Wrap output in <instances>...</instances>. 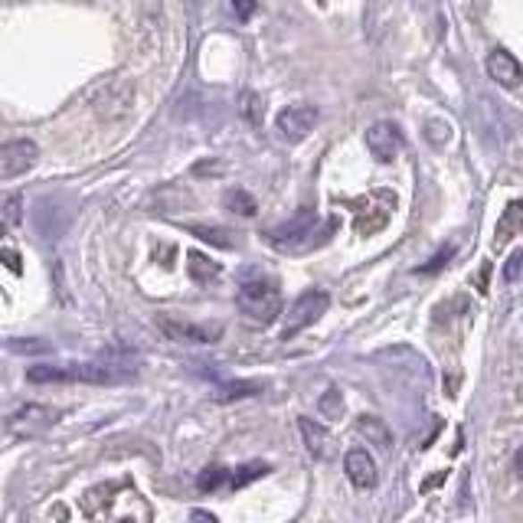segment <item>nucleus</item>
<instances>
[{"label":"nucleus","instance_id":"1","mask_svg":"<svg viewBox=\"0 0 523 523\" xmlns=\"http://www.w3.org/2000/svg\"><path fill=\"white\" fill-rule=\"evenodd\" d=\"M134 376L131 370L122 367H108V363H69V367H56V363H39L30 367L27 380L30 383H98V386H112Z\"/></svg>","mask_w":523,"mask_h":523},{"label":"nucleus","instance_id":"2","mask_svg":"<svg viewBox=\"0 0 523 523\" xmlns=\"http://www.w3.org/2000/svg\"><path fill=\"white\" fill-rule=\"evenodd\" d=\"M236 305L239 311L252 317L258 324H272L282 311V288H278L275 278L268 275H256V278H246L242 285H239V295H236Z\"/></svg>","mask_w":523,"mask_h":523},{"label":"nucleus","instance_id":"3","mask_svg":"<svg viewBox=\"0 0 523 523\" xmlns=\"http://www.w3.org/2000/svg\"><path fill=\"white\" fill-rule=\"evenodd\" d=\"M314 229H317L314 209H301V213H295V216L288 219V223H282L278 229H266V242L282 249V252H301L308 246H317Z\"/></svg>","mask_w":523,"mask_h":523},{"label":"nucleus","instance_id":"4","mask_svg":"<svg viewBox=\"0 0 523 523\" xmlns=\"http://www.w3.org/2000/svg\"><path fill=\"white\" fill-rule=\"evenodd\" d=\"M327 308H331V295H327V291H305L295 305L288 308L282 337H295V333H301L305 327H311L314 321H321Z\"/></svg>","mask_w":523,"mask_h":523},{"label":"nucleus","instance_id":"5","mask_svg":"<svg viewBox=\"0 0 523 523\" xmlns=\"http://www.w3.org/2000/svg\"><path fill=\"white\" fill-rule=\"evenodd\" d=\"M37 161H39V148L30 138H17V141L0 144V181L23 177L30 167H37Z\"/></svg>","mask_w":523,"mask_h":523},{"label":"nucleus","instance_id":"6","mask_svg":"<svg viewBox=\"0 0 523 523\" xmlns=\"http://www.w3.org/2000/svg\"><path fill=\"white\" fill-rule=\"evenodd\" d=\"M275 128L285 141H291V144L305 141L308 134L317 128V108H314V105H305V102L285 105L275 118Z\"/></svg>","mask_w":523,"mask_h":523},{"label":"nucleus","instance_id":"7","mask_svg":"<svg viewBox=\"0 0 523 523\" xmlns=\"http://www.w3.org/2000/svg\"><path fill=\"white\" fill-rule=\"evenodd\" d=\"M367 148L376 161L390 164L402 151V131L392 122H373L367 128Z\"/></svg>","mask_w":523,"mask_h":523},{"label":"nucleus","instance_id":"8","mask_svg":"<svg viewBox=\"0 0 523 523\" xmlns=\"http://www.w3.org/2000/svg\"><path fill=\"white\" fill-rule=\"evenodd\" d=\"M157 324H161V331L171 341H183V343H213L223 333L219 324H190V321H177V317H157Z\"/></svg>","mask_w":523,"mask_h":523},{"label":"nucleus","instance_id":"9","mask_svg":"<svg viewBox=\"0 0 523 523\" xmlns=\"http://www.w3.org/2000/svg\"><path fill=\"white\" fill-rule=\"evenodd\" d=\"M53 422H56V412L46 409V406H23L17 416H10V432L30 438V435H39Z\"/></svg>","mask_w":523,"mask_h":523},{"label":"nucleus","instance_id":"10","mask_svg":"<svg viewBox=\"0 0 523 523\" xmlns=\"http://www.w3.org/2000/svg\"><path fill=\"white\" fill-rule=\"evenodd\" d=\"M487 76L494 79L497 86L514 89L523 79V66L517 63L514 53H507V49H491V56H487Z\"/></svg>","mask_w":523,"mask_h":523},{"label":"nucleus","instance_id":"11","mask_svg":"<svg viewBox=\"0 0 523 523\" xmlns=\"http://www.w3.org/2000/svg\"><path fill=\"white\" fill-rule=\"evenodd\" d=\"M343 471H347V477H350L357 487H373L376 485V461H373L363 448L347 451V458H343Z\"/></svg>","mask_w":523,"mask_h":523},{"label":"nucleus","instance_id":"12","mask_svg":"<svg viewBox=\"0 0 523 523\" xmlns=\"http://www.w3.org/2000/svg\"><path fill=\"white\" fill-rule=\"evenodd\" d=\"M301 435H305V445L314 458H327L331 455V432L314 422V418H301Z\"/></svg>","mask_w":523,"mask_h":523},{"label":"nucleus","instance_id":"13","mask_svg":"<svg viewBox=\"0 0 523 523\" xmlns=\"http://www.w3.org/2000/svg\"><path fill=\"white\" fill-rule=\"evenodd\" d=\"M190 232L197 239H203V242H209V246H219V249H232L236 246V236L232 232H226V229H216V226H207V223H197V226H190Z\"/></svg>","mask_w":523,"mask_h":523},{"label":"nucleus","instance_id":"14","mask_svg":"<svg viewBox=\"0 0 523 523\" xmlns=\"http://www.w3.org/2000/svg\"><path fill=\"white\" fill-rule=\"evenodd\" d=\"M226 209H232L236 216H256L258 203H256V197H252L249 190H239V187H232V190L226 193Z\"/></svg>","mask_w":523,"mask_h":523},{"label":"nucleus","instance_id":"15","mask_svg":"<svg viewBox=\"0 0 523 523\" xmlns=\"http://www.w3.org/2000/svg\"><path fill=\"white\" fill-rule=\"evenodd\" d=\"M232 481V471L229 468H219V465H209L207 471H200V491L203 494H213L219 487H229Z\"/></svg>","mask_w":523,"mask_h":523},{"label":"nucleus","instance_id":"16","mask_svg":"<svg viewBox=\"0 0 523 523\" xmlns=\"http://www.w3.org/2000/svg\"><path fill=\"white\" fill-rule=\"evenodd\" d=\"M242 118H246L252 128H258L262 124V118H266V98L258 96V92H242Z\"/></svg>","mask_w":523,"mask_h":523},{"label":"nucleus","instance_id":"17","mask_svg":"<svg viewBox=\"0 0 523 523\" xmlns=\"http://www.w3.org/2000/svg\"><path fill=\"white\" fill-rule=\"evenodd\" d=\"M357 428H360L363 435L367 438H373V442H376V445L380 448H390V432H386V426H383L380 418H373V416H363L360 422H357Z\"/></svg>","mask_w":523,"mask_h":523},{"label":"nucleus","instance_id":"18","mask_svg":"<svg viewBox=\"0 0 523 523\" xmlns=\"http://www.w3.org/2000/svg\"><path fill=\"white\" fill-rule=\"evenodd\" d=\"M190 275L197 278V282H213V278L219 275V266L216 262H209L207 256H200V252H193L190 256Z\"/></svg>","mask_w":523,"mask_h":523},{"label":"nucleus","instance_id":"19","mask_svg":"<svg viewBox=\"0 0 523 523\" xmlns=\"http://www.w3.org/2000/svg\"><path fill=\"white\" fill-rule=\"evenodd\" d=\"M268 471L266 461H256V465H242L232 471V481H229V487H246L249 481H256V477H262Z\"/></svg>","mask_w":523,"mask_h":523},{"label":"nucleus","instance_id":"20","mask_svg":"<svg viewBox=\"0 0 523 523\" xmlns=\"http://www.w3.org/2000/svg\"><path fill=\"white\" fill-rule=\"evenodd\" d=\"M258 386L256 383H229L226 390L219 392V400H239V396H256Z\"/></svg>","mask_w":523,"mask_h":523},{"label":"nucleus","instance_id":"21","mask_svg":"<svg viewBox=\"0 0 523 523\" xmlns=\"http://www.w3.org/2000/svg\"><path fill=\"white\" fill-rule=\"evenodd\" d=\"M523 278V249H517L514 256L504 262V282H520Z\"/></svg>","mask_w":523,"mask_h":523},{"label":"nucleus","instance_id":"22","mask_svg":"<svg viewBox=\"0 0 523 523\" xmlns=\"http://www.w3.org/2000/svg\"><path fill=\"white\" fill-rule=\"evenodd\" d=\"M321 412L324 416H331V418H337L343 412V400H341V392L337 390H331L327 396L321 400Z\"/></svg>","mask_w":523,"mask_h":523},{"label":"nucleus","instance_id":"23","mask_svg":"<svg viewBox=\"0 0 523 523\" xmlns=\"http://www.w3.org/2000/svg\"><path fill=\"white\" fill-rule=\"evenodd\" d=\"M232 7H236L239 20H249L252 17V10H256V0H232Z\"/></svg>","mask_w":523,"mask_h":523},{"label":"nucleus","instance_id":"24","mask_svg":"<svg viewBox=\"0 0 523 523\" xmlns=\"http://www.w3.org/2000/svg\"><path fill=\"white\" fill-rule=\"evenodd\" d=\"M10 347H13V350H49L43 341H37V343H10Z\"/></svg>","mask_w":523,"mask_h":523},{"label":"nucleus","instance_id":"25","mask_svg":"<svg viewBox=\"0 0 523 523\" xmlns=\"http://www.w3.org/2000/svg\"><path fill=\"white\" fill-rule=\"evenodd\" d=\"M190 523H216V517H209V514H203V510H197V514L190 517Z\"/></svg>","mask_w":523,"mask_h":523},{"label":"nucleus","instance_id":"26","mask_svg":"<svg viewBox=\"0 0 523 523\" xmlns=\"http://www.w3.org/2000/svg\"><path fill=\"white\" fill-rule=\"evenodd\" d=\"M514 468L520 471V477H523V448H517V455H514Z\"/></svg>","mask_w":523,"mask_h":523}]
</instances>
